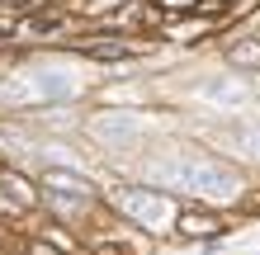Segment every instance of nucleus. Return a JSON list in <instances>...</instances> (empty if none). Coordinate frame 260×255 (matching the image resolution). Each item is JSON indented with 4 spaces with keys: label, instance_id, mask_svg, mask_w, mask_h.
Instances as JSON below:
<instances>
[{
    "label": "nucleus",
    "instance_id": "obj_2",
    "mask_svg": "<svg viewBox=\"0 0 260 255\" xmlns=\"http://www.w3.org/2000/svg\"><path fill=\"white\" fill-rule=\"evenodd\" d=\"M118 208H123L128 217L147 222V227H166V222H171V203H166L161 194H151V189H123L118 194Z\"/></svg>",
    "mask_w": 260,
    "mask_h": 255
},
{
    "label": "nucleus",
    "instance_id": "obj_1",
    "mask_svg": "<svg viewBox=\"0 0 260 255\" xmlns=\"http://www.w3.org/2000/svg\"><path fill=\"white\" fill-rule=\"evenodd\" d=\"M151 175L171 189H185V194H204V199H237L241 194V179L232 170L213 166V161H199V156H185V161H161L151 166Z\"/></svg>",
    "mask_w": 260,
    "mask_h": 255
},
{
    "label": "nucleus",
    "instance_id": "obj_6",
    "mask_svg": "<svg viewBox=\"0 0 260 255\" xmlns=\"http://www.w3.org/2000/svg\"><path fill=\"white\" fill-rule=\"evenodd\" d=\"M232 62H241V66H260V48H232Z\"/></svg>",
    "mask_w": 260,
    "mask_h": 255
},
{
    "label": "nucleus",
    "instance_id": "obj_3",
    "mask_svg": "<svg viewBox=\"0 0 260 255\" xmlns=\"http://www.w3.org/2000/svg\"><path fill=\"white\" fill-rule=\"evenodd\" d=\"M95 132H104V137H133V132H137V118H128V114H104V118H95Z\"/></svg>",
    "mask_w": 260,
    "mask_h": 255
},
{
    "label": "nucleus",
    "instance_id": "obj_5",
    "mask_svg": "<svg viewBox=\"0 0 260 255\" xmlns=\"http://www.w3.org/2000/svg\"><path fill=\"white\" fill-rule=\"evenodd\" d=\"M180 227H185V232H194V236H213V232H218V222H213V217H185Z\"/></svg>",
    "mask_w": 260,
    "mask_h": 255
},
{
    "label": "nucleus",
    "instance_id": "obj_7",
    "mask_svg": "<svg viewBox=\"0 0 260 255\" xmlns=\"http://www.w3.org/2000/svg\"><path fill=\"white\" fill-rule=\"evenodd\" d=\"M95 255H128V246H95Z\"/></svg>",
    "mask_w": 260,
    "mask_h": 255
},
{
    "label": "nucleus",
    "instance_id": "obj_4",
    "mask_svg": "<svg viewBox=\"0 0 260 255\" xmlns=\"http://www.w3.org/2000/svg\"><path fill=\"white\" fill-rule=\"evenodd\" d=\"M48 185H52V189H71V194H81V199H90V179H81V175L48 170Z\"/></svg>",
    "mask_w": 260,
    "mask_h": 255
}]
</instances>
